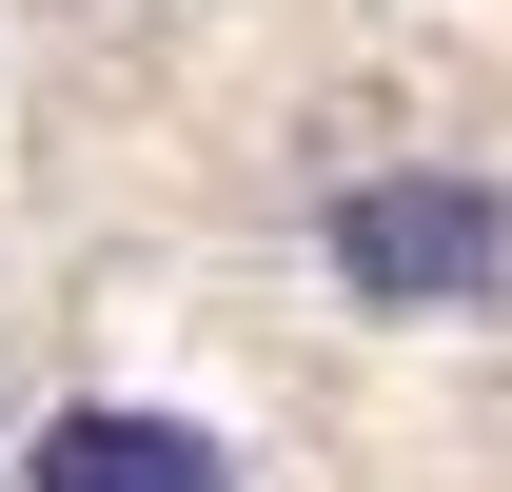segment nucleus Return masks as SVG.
<instances>
[{
	"instance_id": "1",
	"label": "nucleus",
	"mask_w": 512,
	"mask_h": 492,
	"mask_svg": "<svg viewBox=\"0 0 512 492\" xmlns=\"http://www.w3.org/2000/svg\"><path fill=\"white\" fill-rule=\"evenodd\" d=\"M335 296L355 315H493L512 296V178H473V158H394V178H355L316 217Z\"/></svg>"
},
{
	"instance_id": "2",
	"label": "nucleus",
	"mask_w": 512,
	"mask_h": 492,
	"mask_svg": "<svg viewBox=\"0 0 512 492\" xmlns=\"http://www.w3.org/2000/svg\"><path fill=\"white\" fill-rule=\"evenodd\" d=\"M20 492H256V473H237V433H217V414H158V394H79V414H40Z\"/></svg>"
}]
</instances>
